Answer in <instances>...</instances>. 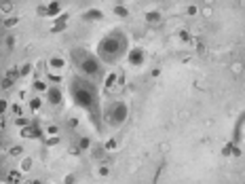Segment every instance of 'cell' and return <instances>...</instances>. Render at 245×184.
<instances>
[{
  "label": "cell",
  "instance_id": "8fae6325",
  "mask_svg": "<svg viewBox=\"0 0 245 184\" xmlns=\"http://www.w3.org/2000/svg\"><path fill=\"white\" fill-rule=\"evenodd\" d=\"M4 180L6 182H21L23 178H21V174H19V172H9V176H6Z\"/></svg>",
  "mask_w": 245,
  "mask_h": 184
},
{
  "label": "cell",
  "instance_id": "d4e9b609",
  "mask_svg": "<svg viewBox=\"0 0 245 184\" xmlns=\"http://www.w3.org/2000/svg\"><path fill=\"white\" fill-rule=\"evenodd\" d=\"M11 154H13V157L21 154V146H15V148H11Z\"/></svg>",
  "mask_w": 245,
  "mask_h": 184
},
{
  "label": "cell",
  "instance_id": "44dd1931",
  "mask_svg": "<svg viewBox=\"0 0 245 184\" xmlns=\"http://www.w3.org/2000/svg\"><path fill=\"white\" fill-rule=\"evenodd\" d=\"M34 87H36V91H44V89H47V85L40 83V80H36V83H34Z\"/></svg>",
  "mask_w": 245,
  "mask_h": 184
},
{
  "label": "cell",
  "instance_id": "52a82bcc",
  "mask_svg": "<svg viewBox=\"0 0 245 184\" xmlns=\"http://www.w3.org/2000/svg\"><path fill=\"white\" fill-rule=\"evenodd\" d=\"M21 138H40L38 125H34L32 129H30V127H23V129H21Z\"/></svg>",
  "mask_w": 245,
  "mask_h": 184
},
{
  "label": "cell",
  "instance_id": "277c9868",
  "mask_svg": "<svg viewBox=\"0 0 245 184\" xmlns=\"http://www.w3.org/2000/svg\"><path fill=\"white\" fill-rule=\"evenodd\" d=\"M80 68H83V72L87 76H95V74L99 72V64H97V59H93V57H85L80 61Z\"/></svg>",
  "mask_w": 245,
  "mask_h": 184
},
{
  "label": "cell",
  "instance_id": "4fadbf2b",
  "mask_svg": "<svg viewBox=\"0 0 245 184\" xmlns=\"http://www.w3.org/2000/svg\"><path fill=\"white\" fill-rule=\"evenodd\" d=\"M49 66H51V68H61V66H64V59H59V57H51V59H49Z\"/></svg>",
  "mask_w": 245,
  "mask_h": 184
},
{
  "label": "cell",
  "instance_id": "f546056e",
  "mask_svg": "<svg viewBox=\"0 0 245 184\" xmlns=\"http://www.w3.org/2000/svg\"><path fill=\"white\" fill-rule=\"evenodd\" d=\"M57 142H59V138H51L49 142H47V146H55V144H57Z\"/></svg>",
  "mask_w": 245,
  "mask_h": 184
},
{
  "label": "cell",
  "instance_id": "4316f807",
  "mask_svg": "<svg viewBox=\"0 0 245 184\" xmlns=\"http://www.w3.org/2000/svg\"><path fill=\"white\" fill-rule=\"evenodd\" d=\"M106 148H110V150H112V148H116V140H108Z\"/></svg>",
  "mask_w": 245,
  "mask_h": 184
},
{
  "label": "cell",
  "instance_id": "9a60e30c",
  "mask_svg": "<svg viewBox=\"0 0 245 184\" xmlns=\"http://www.w3.org/2000/svg\"><path fill=\"white\" fill-rule=\"evenodd\" d=\"M114 13H116L118 17H127V13H129V11L125 9V6H120V4H118V6H114Z\"/></svg>",
  "mask_w": 245,
  "mask_h": 184
},
{
  "label": "cell",
  "instance_id": "ba28073f",
  "mask_svg": "<svg viewBox=\"0 0 245 184\" xmlns=\"http://www.w3.org/2000/svg\"><path fill=\"white\" fill-rule=\"evenodd\" d=\"M66 19H68V15H61L57 21H55V25L51 28V32H61V30H66Z\"/></svg>",
  "mask_w": 245,
  "mask_h": 184
},
{
  "label": "cell",
  "instance_id": "8992f818",
  "mask_svg": "<svg viewBox=\"0 0 245 184\" xmlns=\"http://www.w3.org/2000/svg\"><path fill=\"white\" fill-rule=\"evenodd\" d=\"M129 61H131L133 66H140V64H144V53H142L140 49H135L129 53Z\"/></svg>",
  "mask_w": 245,
  "mask_h": 184
},
{
  "label": "cell",
  "instance_id": "3957f363",
  "mask_svg": "<svg viewBox=\"0 0 245 184\" xmlns=\"http://www.w3.org/2000/svg\"><path fill=\"white\" fill-rule=\"evenodd\" d=\"M125 119H127V106L125 104H114L112 112H110V121L114 123V125H120Z\"/></svg>",
  "mask_w": 245,
  "mask_h": 184
},
{
  "label": "cell",
  "instance_id": "6da1fadb",
  "mask_svg": "<svg viewBox=\"0 0 245 184\" xmlns=\"http://www.w3.org/2000/svg\"><path fill=\"white\" fill-rule=\"evenodd\" d=\"M125 49H127V40H125V36H120V34H110V36H106L99 45V53L108 61H114Z\"/></svg>",
  "mask_w": 245,
  "mask_h": 184
},
{
  "label": "cell",
  "instance_id": "ac0fdd59",
  "mask_svg": "<svg viewBox=\"0 0 245 184\" xmlns=\"http://www.w3.org/2000/svg\"><path fill=\"white\" fill-rule=\"evenodd\" d=\"M0 6H2V13H9V11H13V2H2Z\"/></svg>",
  "mask_w": 245,
  "mask_h": 184
},
{
  "label": "cell",
  "instance_id": "5b68a950",
  "mask_svg": "<svg viewBox=\"0 0 245 184\" xmlns=\"http://www.w3.org/2000/svg\"><path fill=\"white\" fill-rule=\"evenodd\" d=\"M17 76H19V72L15 70V68H13V70H9V74H6V78L2 80V89H9V87L15 83L17 80Z\"/></svg>",
  "mask_w": 245,
  "mask_h": 184
},
{
  "label": "cell",
  "instance_id": "d590c367",
  "mask_svg": "<svg viewBox=\"0 0 245 184\" xmlns=\"http://www.w3.org/2000/svg\"><path fill=\"white\" fill-rule=\"evenodd\" d=\"M196 13V6H188V15H194Z\"/></svg>",
  "mask_w": 245,
  "mask_h": 184
},
{
  "label": "cell",
  "instance_id": "e0dca14e",
  "mask_svg": "<svg viewBox=\"0 0 245 184\" xmlns=\"http://www.w3.org/2000/svg\"><path fill=\"white\" fill-rule=\"evenodd\" d=\"M40 106H42V102H40V100H38V97H36V100H32V102H30V108H32V110H38V108H40Z\"/></svg>",
  "mask_w": 245,
  "mask_h": 184
},
{
  "label": "cell",
  "instance_id": "7a4b0ae2",
  "mask_svg": "<svg viewBox=\"0 0 245 184\" xmlns=\"http://www.w3.org/2000/svg\"><path fill=\"white\" fill-rule=\"evenodd\" d=\"M74 100H76L78 106L83 108H91L93 102H95V95H93V87L87 85V83H74Z\"/></svg>",
  "mask_w": 245,
  "mask_h": 184
},
{
  "label": "cell",
  "instance_id": "9c48e42d",
  "mask_svg": "<svg viewBox=\"0 0 245 184\" xmlns=\"http://www.w3.org/2000/svg\"><path fill=\"white\" fill-rule=\"evenodd\" d=\"M61 100V91L59 89H49V102L51 104H59Z\"/></svg>",
  "mask_w": 245,
  "mask_h": 184
},
{
  "label": "cell",
  "instance_id": "2e32d148",
  "mask_svg": "<svg viewBox=\"0 0 245 184\" xmlns=\"http://www.w3.org/2000/svg\"><path fill=\"white\" fill-rule=\"evenodd\" d=\"M85 19H101V13L99 11H89L85 15Z\"/></svg>",
  "mask_w": 245,
  "mask_h": 184
},
{
  "label": "cell",
  "instance_id": "603a6c76",
  "mask_svg": "<svg viewBox=\"0 0 245 184\" xmlns=\"http://www.w3.org/2000/svg\"><path fill=\"white\" fill-rule=\"evenodd\" d=\"M30 70H32V66H28V64H25V66L21 68V72H19V74H21V76H25V74H30Z\"/></svg>",
  "mask_w": 245,
  "mask_h": 184
},
{
  "label": "cell",
  "instance_id": "cb8c5ba5",
  "mask_svg": "<svg viewBox=\"0 0 245 184\" xmlns=\"http://www.w3.org/2000/svg\"><path fill=\"white\" fill-rule=\"evenodd\" d=\"M21 167H23V172H28V169H30V167H32V159H25V161H23V165H21Z\"/></svg>",
  "mask_w": 245,
  "mask_h": 184
},
{
  "label": "cell",
  "instance_id": "83f0119b",
  "mask_svg": "<svg viewBox=\"0 0 245 184\" xmlns=\"http://www.w3.org/2000/svg\"><path fill=\"white\" fill-rule=\"evenodd\" d=\"M17 127H28V121L25 119H17Z\"/></svg>",
  "mask_w": 245,
  "mask_h": 184
},
{
  "label": "cell",
  "instance_id": "ffe728a7",
  "mask_svg": "<svg viewBox=\"0 0 245 184\" xmlns=\"http://www.w3.org/2000/svg\"><path fill=\"white\" fill-rule=\"evenodd\" d=\"M180 38L184 40V43H190V40H192V38H190V34H188V32H180Z\"/></svg>",
  "mask_w": 245,
  "mask_h": 184
},
{
  "label": "cell",
  "instance_id": "484cf974",
  "mask_svg": "<svg viewBox=\"0 0 245 184\" xmlns=\"http://www.w3.org/2000/svg\"><path fill=\"white\" fill-rule=\"evenodd\" d=\"M11 110L15 112V114H21V106H19V104H13V108H11Z\"/></svg>",
  "mask_w": 245,
  "mask_h": 184
},
{
  "label": "cell",
  "instance_id": "30bf717a",
  "mask_svg": "<svg viewBox=\"0 0 245 184\" xmlns=\"http://www.w3.org/2000/svg\"><path fill=\"white\" fill-rule=\"evenodd\" d=\"M59 9H61V4H59V2H51L49 6H47V15H57Z\"/></svg>",
  "mask_w": 245,
  "mask_h": 184
},
{
  "label": "cell",
  "instance_id": "5bb4252c",
  "mask_svg": "<svg viewBox=\"0 0 245 184\" xmlns=\"http://www.w3.org/2000/svg\"><path fill=\"white\" fill-rule=\"evenodd\" d=\"M116 80H118V76H116V74H110V76L106 78V89H110V87H112L114 83H116Z\"/></svg>",
  "mask_w": 245,
  "mask_h": 184
},
{
  "label": "cell",
  "instance_id": "d6986e66",
  "mask_svg": "<svg viewBox=\"0 0 245 184\" xmlns=\"http://www.w3.org/2000/svg\"><path fill=\"white\" fill-rule=\"evenodd\" d=\"M15 23H17V17H11V19H6V21H4V28H13Z\"/></svg>",
  "mask_w": 245,
  "mask_h": 184
},
{
  "label": "cell",
  "instance_id": "f1b7e54d",
  "mask_svg": "<svg viewBox=\"0 0 245 184\" xmlns=\"http://www.w3.org/2000/svg\"><path fill=\"white\" fill-rule=\"evenodd\" d=\"M78 152H80V146H72V148H70V154H74V157H76Z\"/></svg>",
  "mask_w": 245,
  "mask_h": 184
},
{
  "label": "cell",
  "instance_id": "e575fe53",
  "mask_svg": "<svg viewBox=\"0 0 245 184\" xmlns=\"http://www.w3.org/2000/svg\"><path fill=\"white\" fill-rule=\"evenodd\" d=\"M99 176H108V167H99Z\"/></svg>",
  "mask_w": 245,
  "mask_h": 184
},
{
  "label": "cell",
  "instance_id": "7402d4cb",
  "mask_svg": "<svg viewBox=\"0 0 245 184\" xmlns=\"http://www.w3.org/2000/svg\"><path fill=\"white\" fill-rule=\"evenodd\" d=\"M89 144H91V142H89V138H83V140H80V148H89Z\"/></svg>",
  "mask_w": 245,
  "mask_h": 184
},
{
  "label": "cell",
  "instance_id": "1f68e13d",
  "mask_svg": "<svg viewBox=\"0 0 245 184\" xmlns=\"http://www.w3.org/2000/svg\"><path fill=\"white\" fill-rule=\"evenodd\" d=\"M230 148H233V144H226V146H224V150H222V152H224V154H230Z\"/></svg>",
  "mask_w": 245,
  "mask_h": 184
},
{
  "label": "cell",
  "instance_id": "d6a6232c",
  "mask_svg": "<svg viewBox=\"0 0 245 184\" xmlns=\"http://www.w3.org/2000/svg\"><path fill=\"white\" fill-rule=\"evenodd\" d=\"M6 45H9V47H13V45H15V38H13V36H9V38H6Z\"/></svg>",
  "mask_w": 245,
  "mask_h": 184
},
{
  "label": "cell",
  "instance_id": "836d02e7",
  "mask_svg": "<svg viewBox=\"0 0 245 184\" xmlns=\"http://www.w3.org/2000/svg\"><path fill=\"white\" fill-rule=\"evenodd\" d=\"M196 49H199V53H203V51H205V47H203V43H201V40L196 43Z\"/></svg>",
  "mask_w": 245,
  "mask_h": 184
},
{
  "label": "cell",
  "instance_id": "4dcf8cb0",
  "mask_svg": "<svg viewBox=\"0 0 245 184\" xmlns=\"http://www.w3.org/2000/svg\"><path fill=\"white\" fill-rule=\"evenodd\" d=\"M49 80H53V83H59L61 76H55V74H49Z\"/></svg>",
  "mask_w": 245,
  "mask_h": 184
},
{
  "label": "cell",
  "instance_id": "7c38bea8",
  "mask_svg": "<svg viewBox=\"0 0 245 184\" xmlns=\"http://www.w3.org/2000/svg\"><path fill=\"white\" fill-rule=\"evenodd\" d=\"M159 19H161V15H159V13H156V11H150V13H146V21H159Z\"/></svg>",
  "mask_w": 245,
  "mask_h": 184
}]
</instances>
